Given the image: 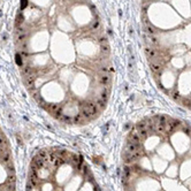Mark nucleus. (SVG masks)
Returning <instances> with one entry per match:
<instances>
[{"mask_svg": "<svg viewBox=\"0 0 191 191\" xmlns=\"http://www.w3.org/2000/svg\"><path fill=\"white\" fill-rule=\"evenodd\" d=\"M139 150H140V145L137 144V143H132L130 140H129L126 145V151H128V152H130V153L136 152V151H139Z\"/></svg>", "mask_w": 191, "mask_h": 191, "instance_id": "1", "label": "nucleus"}, {"mask_svg": "<svg viewBox=\"0 0 191 191\" xmlns=\"http://www.w3.org/2000/svg\"><path fill=\"white\" fill-rule=\"evenodd\" d=\"M145 54L147 55L148 58H151V59H156L158 58V53H156L155 50L151 49V47H145Z\"/></svg>", "mask_w": 191, "mask_h": 191, "instance_id": "2", "label": "nucleus"}, {"mask_svg": "<svg viewBox=\"0 0 191 191\" xmlns=\"http://www.w3.org/2000/svg\"><path fill=\"white\" fill-rule=\"evenodd\" d=\"M111 77L108 75H106V74H103V75H100L99 77V83L103 84V85H108V84L111 83Z\"/></svg>", "mask_w": 191, "mask_h": 191, "instance_id": "3", "label": "nucleus"}, {"mask_svg": "<svg viewBox=\"0 0 191 191\" xmlns=\"http://www.w3.org/2000/svg\"><path fill=\"white\" fill-rule=\"evenodd\" d=\"M0 159H1V161L4 163H7L10 161V153L9 151H4V152H1V156H0Z\"/></svg>", "mask_w": 191, "mask_h": 191, "instance_id": "4", "label": "nucleus"}, {"mask_svg": "<svg viewBox=\"0 0 191 191\" xmlns=\"http://www.w3.org/2000/svg\"><path fill=\"white\" fill-rule=\"evenodd\" d=\"M129 138H130V142H132V143H137V144L140 143V136H139L138 132H131V134L129 135Z\"/></svg>", "mask_w": 191, "mask_h": 191, "instance_id": "5", "label": "nucleus"}, {"mask_svg": "<svg viewBox=\"0 0 191 191\" xmlns=\"http://www.w3.org/2000/svg\"><path fill=\"white\" fill-rule=\"evenodd\" d=\"M28 92L30 93L31 96H32V98H35V99H37V98L39 97V90L37 89L36 86H31V87H28Z\"/></svg>", "mask_w": 191, "mask_h": 191, "instance_id": "6", "label": "nucleus"}, {"mask_svg": "<svg viewBox=\"0 0 191 191\" xmlns=\"http://www.w3.org/2000/svg\"><path fill=\"white\" fill-rule=\"evenodd\" d=\"M144 23H145V30H146V32L148 33V35H151V36H154L155 33H156V30H155V29L153 28V26L151 25V24H148L147 21H145Z\"/></svg>", "mask_w": 191, "mask_h": 191, "instance_id": "7", "label": "nucleus"}, {"mask_svg": "<svg viewBox=\"0 0 191 191\" xmlns=\"http://www.w3.org/2000/svg\"><path fill=\"white\" fill-rule=\"evenodd\" d=\"M150 68H151V70L153 71V73H160L161 71V65H159V63H156V62H151L150 61Z\"/></svg>", "mask_w": 191, "mask_h": 191, "instance_id": "8", "label": "nucleus"}, {"mask_svg": "<svg viewBox=\"0 0 191 191\" xmlns=\"http://www.w3.org/2000/svg\"><path fill=\"white\" fill-rule=\"evenodd\" d=\"M5 167H6V172L8 175H13L15 174V170H14V165H13L12 161H9V162L5 163Z\"/></svg>", "mask_w": 191, "mask_h": 191, "instance_id": "9", "label": "nucleus"}, {"mask_svg": "<svg viewBox=\"0 0 191 191\" xmlns=\"http://www.w3.org/2000/svg\"><path fill=\"white\" fill-rule=\"evenodd\" d=\"M145 38H146L147 43H150L151 45H154V46H156V45H159V40L158 38H156L155 36H145Z\"/></svg>", "mask_w": 191, "mask_h": 191, "instance_id": "10", "label": "nucleus"}, {"mask_svg": "<svg viewBox=\"0 0 191 191\" xmlns=\"http://www.w3.org/2000/svg\"><path fill=\"white\" fill-rule=\"evenodd\" d=\"M106 103H107V101H105V100L100 99V98L98 97L97 99H96L94 104H96V106H97V108H98V110H103V108H105V106H106Z\"/></svg>", "mask_w": 191, "mask_h": 191, "instance_id": "11", "label": "nucleus"}, {"mask_svg": "<svg viewBox=\"0 0 191 191\" xmlns=\"http://www.w3.org/2000/svg\"><path fill=\"white\" fill-rule=\"evenodd\" d=\"M83 121H84V118H83V115L82 114H76L75 116L73 118V123H83Z\"/></svg>", "mask_w": 191, "mask_h": 191, "instance_id": "12", "label": "nucleus"}, {"mask_svg": "<svg viewBox=\"0 0 191 191\" xmlns=\"http://www.w3.org/2000/svg\"><path fill=\"white\" fill-rule=\"evenodd\" d=\"M46 110L49 111V112H51V113H54V112H57L58 110H59V105H57V104H47V106H46Z\"/></svg>", "mask_w": 191, "mask_h": 191, "instance_id": "13", "label": "nucleus"}, {"mask_svg": "<svg viewBox=\"0 0 191 191\" xmlns=\"http://www.w3.org/2000/svg\"><path fill=\"white\" fill-rule=\"evenodd\" d=\"M21 73H22L23 76H28V75H31L32 74V69H31V67H23L22 69H21Z\"/></svg>", "mask_w": 191, "mask_h": 191, "instance_id": "14", "label": "nucleus"}, {"mask_svg": "<svg viewBox=\"0 0 191 191\" xmlns=\"http://www.w3.org/2000/svg\"><path fill=\"white\" fill-rule=\"evenodd\" d=\"M146 127H147V123L145 121H140L138 123L136 124V128L138 129V131L140 130H146Z\"/></svg>", "mask_w": 191, "mask_h": 191, "instance_id": "15", "label": "nucleus"}, {"mask_svg": "<svg viewBox=\"0 0 191 191\" xmlns=\"http://www.w3.org/2000/svg\"><path fill=\"white\" fill-rule=\"evenodd\" d=\"M155 131L156 132H165L166 131L165 124L160 123V122H156V123H155Z\"/></svg>", "mask_w": 191, "mask_h": 191, "instance_id": "16", "label": "nucleus"}, {"mask_svg": "<svg viewBox=\"0 0 191 191\" xmlns=\"http://www.w3.org/2000/svg\"><path fill=\"white\" fill-rule=\"evenodd\" d=\"M39 156V158H42V159H45V160H47L49 161V153H47V151L46 150H40L38 152V154H37Z\"/></svg>", "mask_w": 191, "mask_h": 191, "instance_id": "17", "label": "nucleus"}, {"mask_svg": "<svg viewBox=\"0 0 191 191\" xmlns=\"http://www.w3.org/2000/svg\"><path fill=\"white\" fill-rule=\"evenodd\" d=\"M60 121H62L63 123H73V119H71L69 115H66V114H63V115L61 116Z\"/></svg>", "mask_w": 191, "mask_h": 191, "instance_id": "18", "label": "nucleus"}, {"mask_svg": "<svg viewBox=\"0 0 191 191\" xmlns=\"http://www.w3.org/2000/svg\"><path fill=\"white\" fill-rule=\"evenodd\" d=\"M37 103H38V105L40 106V107H43V108H46V106H47V104H46V101H45V99L43 97H40V96H39L38 98H37Z\"/></svg>", "mask_w": 191, "mask_h": 191, "instance_id": "19", "label": "nucleus"}, {"mask_svg": "<svg viewBox=\"0 0 191 191\" xmlns=\"http://www.w3.org/2000/svg\"><path fill=\"white\" fill-rule=\"evenodd\" d=\"M26 38V32H17V42H24Z\"/></svg>", "mask_w": 191, "mask_h": 191, "instance_id": "20", "label": "nucleus"}, {"mask_svg": "<svg viewBox=\"0 0 191 191\" xmlns=\"http://www.w3.org/2000/svg\"><path fill=\"white\" fill-rule=\"evenodd\" d=\"M110 50H111V47H110V45H108V43H106V44H101V51L104 52V53H110Z\"/></svg>", "mask_w": 191, "mask_h": 191, "instance_id": "21", "label": "nucleus"}, {"mask_svg": "<svg viewBox=\"0 0 191 191\" xmlns=\"http://www.w3.org/2000/svg\"><path fill=\"white\" fill-rule=\"evenodd\" d=\"M138 134H139V136H140L142 139H146L147 136H148L147 130H140V131H138Z\"/></svg>", "mask_w": 191, "mask_h": 191, "instance_id": "22", "label": "nucleus"}, {"mask_svg": "<svg viewBox=\"0 0 191 191\" xmlns=\"http://www.w3.org/2000/svg\"><path fill=\"white\" fill-rule=\"evenodd\" d=\"M6 190H7V191H15V183H9V182H7Z\"/></svg>", "mask_w": 191, "mask_h": 191, "instance_id": "23", "label": "nucleus"}, {"mask_svg": "<svg viewBox=\"0 0 191 191\" xmlns=\"http://www.w3.org/2000/svg\"><path fill=\"white\" fill-rule=\"evenodd\" d=\"M182 103H183V105H184L185 107H188V108L191 107V100L188 99V98H183V99H182Z\"/></svg>", "mask_w": 191, "mask_h": 191, "instance_id": "24", "label": "nucleus"}, {"mask_svg": "<svg viewBox=\"0 0 191 191\" xmlns=\"http://www.w3.org/2000/svg\"><path fill=\"white\" fill-rule=\"evenodd\" d=\"M158 120H159V122H160V123L166 124L167 121H168V119H167L165 115H160V116H158Z\"/></svg>", "mask_w": 191, "mask_h": 191, "instance_id": "25", "label": "nucleus"}, {"mask_svg": "<svg viewBox=\"0 0 191 191\" xmlns=\"http://www.w3.org/2000/svg\"><path fill=\"white\" fill-rule=\"evenodd\" d=\"M172 98H173L174 100H176V101H177V100H179L180 98H181V96H180V92H179V91H174L173 93H172Z\"/></svg>", "mask_w": 191, "mask_h": 191, "instance_id": "26", "label": "nucleus"}, {"mask_svg": "<svg viewBox=\"0 0 191 191\" xmlns=\"http://www.w3.org/2000/svg\"><path fill=\"white\" fill-rule=\"evenodd\" d=\"M129 175H130V168H129L128 166H126V167L123 168V176L129 177Z\"/></svg>", "mask_w": 191, "mask_h": 191, "instance_id": "27", "label": "nucleus"}, {"mask_svg": "<svg viewBox=\"0 0 191 191\" xmlns=\"http://www.w3.org/2000/svg\"><path fill=\"white\" fill-rule=\"evenodd\" d=\"M15 181H16V177H15V174H13V175H8V179H7V182H9V183H15Z\"/></svg>", "mask_w": 191, "mask_h": 191, "instance_id": "28", "label": "nucleus"}, {"mask_svg": "<svg viewBox=\"0 0 191 191\" xmlns=\"http://www.w3.org/2000/svg\"><path fill=\"white\" fill-rule=\"evenodd\" d=\"M30 170H35V172H38L39 170V167L36 165V162H31V165H30Z\"/></svg>", "mask_w": 191, "mask_h": 191, "instance_id": "29", "label": "nucleus"}, {"mask_svg": "<svg viewBox=\"0 0 191 191\" xmlns=\"http://www.w3.org/2000/svg\"><path fill=\"white\" fill-rule=\"evenodd\" d=\"M81 172L83 173V175L87 174V173L90 172V170H89V167H87L86 165H83V166H82V168H81Z\"/></svg>", "mask_w": 191, "mask_h": 191, "instance_id": "30", "label": "nucleus"}, {"mask_svg": "<svg viewBox=\"0 0 191 191\" xmlns=\"http://www.w3.org/2000/svg\"><path fill=\"white\" fill-rule=\"evenodd\" d=\"M84 176L86 177V180H87V181H90V182H92V181H93V175H92V173H91V172H89V173H87V174H85V175H84Z\"/></svg>", "mask_w": 191, "mask_h": 191, "instance_id": "31", "label": "nucleus"}, {"mask_svg": "<svg viewBox=\"0 0 191 191\" xmlns=\"http://www.w3.org/2000/svg\"><path fill=\"white\" fill-rule=\"evenodd\" d=\"M22 21H23V16H22L21 14H18V15H17V17H16V24H17V25H20Z\"/></svg>", "mask_w": 191, "mask_h": 191, "instance_id": "32", "label": "nucleus"}, {"mask_svg": "<svg viewBox=\"0 0 191 191\" xmlns=\"http://www.w3.org/2000/svg\"><path fill=\"white\" fill-rule=\"evenodd\" d=\"M21 47H22V51H28V44L24 42H22V44H21Z\"/></svg>", "mask_w": 191, "mask_h": 191, "instance_id": "33", "label": "nucleus"}, {"mask_svg": "<svg viewBox=\"0 0 191 191\" xmlns=\"http://www.w3.org/2000/svg\"><path fill=\"white\" fill-rule=\"evenodd\" d=\"M99 43L100 44H106V43H107V38H106V37H100V38H99Z\"/></svg>", "mask_w": 191, "mask_h": 191, "instance_id": "34", "label": "nucleus"}, {"mask_svg": "<svg viewBox=\"0 0 191 191\" xmlns=\"http://www.w3.org/2000/svg\"><path fill=\"white\" fill-rule=\"evenodd\" d=\"M98 26H99V22H98V21H96V22L93 23V24H92L91 29H92V30H94V29H97Z\"/></svg>", "mask_w": 191, "mask_h": 191, "instance_id": "35", "label": "nucleus"}, {"mask_svg": "<svg viewBox=\"0 0 191 191\" xmlns=\"http://www.w3.org/2000/svg\"><path fill=\"white\" fill-rule=\"evenodd\" d=\"M100 71H101L103 74H105V73H108V71H110V69H108L107 67H101V68H100Z\"/></svg>", "mask_w": 191, "mask_h": 191, "instance_id": "36", "label": "nucleus"}, {"mask_svg": "<svg viewBox=\"0 0 191 191\" xmlns=\"http://www.w3.org/2000/svg\"><path fill=\"white\" fill-rule=\"evenodd\" d=\"M21 55H22L23 58H26V57H28V52H26V51H22V52H21Z\"/></svg>", "mask_w": 191, "mask_h": 191, "instance_id": "37", "label": "nucleus"}, {"mask_svg": "<svg viewBox=\"0 0 191 191\" xmlns=\"http://www.w3.org/2000/svg\"><path fill=\"white\" fill-rule=\"evenodd\" d=\"M94 191H101V190H100V188H99V187H98V185H97V184H96V185H94Z\"/></svg>", "mask_w": 191, "mask_h": 191, "instance_id": "38", "label": "nucleus"}, {"mask_svg": "<svg viewBox=\"0 0 191 191\" xmlns=\"http://www.w3.org/2000/svg\"><path fill=\"white\" fill-rule=\"evenodd\" d=\"M184 132H187V134H190V130H189V128H184Z\"/></svg>", "mask_w": 191, "mask_h": 191, "instance_id": "39", "label": "nucleus"}, {"mask_svg": "<svg viewBox=\"0 0 191 191\" xmlns=\"http://www.w3.org/2000/svg\"><path fill=\"white\" fill-rule=\"evenodd\" d=\"M190 110H191V107H190Z\"/></svg>", "mask_w": 191, "mask_h": 191, "instance_id": "40", "label": "nucleus"}]
</instances>
